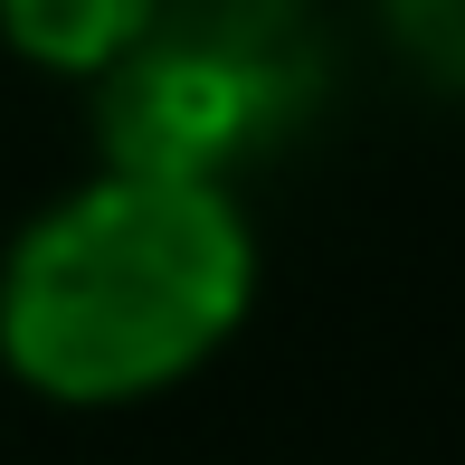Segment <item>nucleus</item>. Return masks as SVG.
Masks as SVG:
<instances>
[{
	"instance_id": "obj_2",
	"label": "nucleus",
	"mask_w": 465,
	"mask_h": 465,
	"mask_svg": "<svg viewBox=\"0 0 465 465\" xmlns=\"http://www.w3.org/2000/svg\"><path fill=\"white\" fill-rule=\"evenodd\" d=\"M162 0H0V38L48 76H114L153 48Z\"/></svg>"
},
{
	"instance_id": "obj_1",
	"label": "nucleus",
	"mask_w": 465,
	"mask_h": 465,
	"mask_svg": "<svg viewBox=\"0 0 465 465\" xmlns=\"http://www.w3.org/2000/svg\"><path fill=\"white\" fill-rule=\"evenodd\" d=\"M257 304V228L209 172H114L48 200L0 257V371L57 409H134L219 361Z\"/></svg>"
}]
</instances>
